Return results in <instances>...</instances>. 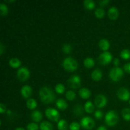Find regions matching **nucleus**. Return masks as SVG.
I'll return each instance as SVG.
<instances>
[{
	"label": "nucleus",
	"mask_w": 130,
	"mask_h": 130,
	"mask_svg": "<svg viewBox=\"0 0 130 130\" xmlns=\"http://www.w3.org/2000/svg\"><path fill=\"white\" fill-rule=\"evenodd\" d=\"M20 93H21V95H22L23 97L25 98V99H27L32 95V90L29 85H25L21 88Z\"/></svg>",
	"instance_id": "f8f14e48"
},
{
	"label": "nucleus",
	"mask_w": 130,
	"mask_h": 130,
	"mask_svg": "<svg viewBox=\"0 0 130 130\" xmlns=\"http://www.w3.org/2000/svg\"><path fill=\"white\" fill-rule=\"evenodd\" d=\"M112 59V55L110 52H104L102 53L99 56V60L100 61V63L102 65H106L110 63Z\"/></svg>",
	"instance_id": "1a4fd4ad"
},
{
	"label": "nucleus",
	"mask_w": 130,
	"mask_h": 130,
	"mask_svg": "<svg viewBox=\"0 0 130 130\" xmlns=\"http://www.w3.org/2000/svg\"><path fill=\"white\" fill-rule=\"evenodd\" d=\"M21 61L17 58H12L9 60V65L12 68H18L21 66Z\"/></svg>",
	"instance_id": "6ab92c4d"
},
{
	"label": "nucleus",
	"mask_w": 130,
	"mask_h": 130,
	"mask_svg": "<svg viewBox=\"0 0 130 130\" xmlns=\"http://www.w3.org/2000/svg\"><path fill=\"white\" fill-rule=\"evenodd\" d=\"M113 63H114V66H116V67H118V66H119V63H120V60H119V58H116L114 60V61H113Z\"/></svg>",
	"instance_id": "a19ab883"
},
{
	"label": "nucleus",
	"mask_w": 130,
	"mask_h": 130,
	"mask_svg": "<svg viewBox=\"0 0 130 130\" xmlns=\"http://www.w3.org/2000/svg\"><path fill=\"white\" fill-rule=\"evenodd\" d=\"M124 72L121 68L118 67L112 69L109 72V77L113 81H119L123 77Z\"/></svg>",
	"instance_id": "20e7f679"
},
{
	"label": "nucleus",
	"mask_w": 130,
	"mask_h": 130,
	"mask_svg": "<svg viewBox=\"0 0 130 130\" xmlns=\"http://www.w3.org/2000/svg\"><path fill=\"white\" fill-rule=\"evenodd\" d=\"M118 98L123 101H128L130 99V92L125 88H120L117 93Z\"/></svg>",
	"instance_id": "9d476101"
},
{
	"label": "nucleus",
	"mask_w": 130,
	"mask_h": 130,
	"mask_svg": "<svg viewBox=\"0 0 130 130\" xmlns=\"http://www.w3.org/2000/svg\"><path fill=\"white\" fill-rule=\"evenodd\" d=\"M62 51L67 54L70 53L72 51V46L70 44H64L62 47Z\"/></svg>",
	"instance_id": "72a5a7b5"
},
{
	"label": "nucleus",
	"mask_w": 130,
	"mask_h": 130,
	"mask_svg": "<svg viewBox=\"0 0 130 130\" xmlns=\"http://www.w3.org/2000/svg\"><path fill=\"white\" fill-rule=\"evenodd\" d=\"M56 105L58 109L60 110H65L68 107V104L66 102V100L62 99H59L56 101Z\"/></svg>",
	"instance_id": "f3484780"
},
{
	"label": "nucleus",
	"mask_w": 130,
	"mask_h": 130,
	"mask_svg": "<svg viewBox=\"0 0 130 130\" xmlns=\"http://www.w3.org/2000/svg\"><path fill=\"white\" fill-rule=\"evenodd\" d=\"M39 95L41 100L45 104L53 102L55 99L53 91L47 86H43L39 90Z\"/></svg>",
	"instance_id": "f257e3e1"
},
{
	"label": "nucleus",
	"mask_w": 130,
	"mask_h": 130,
	"mask_svg": "<svg viewBox=\"0 0 130 130\" xmlns=\"http://www.w3.org/2000/svg\"><path fill=\"white\" fill-rule=\"evenodd\" d=\"M122 116L124 120L130 121V109L129 108H124L122 110Z\"/></svg>",
	"instance_id": "a878e982"
},
{
	"label": "nucleus",
	"mask_w": 130,
	"mask_h": 130,
	"mask_svg": "<svg viewBox=\"0 0 130 130\" xmlns=\"http://www.w3.org/2000/svg\"><path fill=\"white\" fill-rule=\"evenodd\" d=\"M39 128V126L35 123H29L27 126V130H38Z\"/></svg>",
	"instance_id": "f704fd0d"
},
{
	"label": "nucleus",
	"mask_w": 130,
	"mask_h": 130,
	"mask_svg": "<svg viewBox=\"0 0 130 130\" xmlns=\"http://www.w3.org/2000/svg\"><path fill=\"white\" fill-rule=\"evenodd\" d=\"M84 109L87 113H92L95 110V106L91 101H88L85 103Z\"/></svg>",
	"instance_id": "aec40b11"
},
{
	"label": "nucleus",
	"mask_w": 130,
	"mask_h": 130,
	"mask_svg": "<svg viewBox=\"0 0 130 130\" xmlns=\"http://www.w3.org/2000/svg\"><path fill=\"white\" fill-rule=\"evenodd\" d=\"M63 66L66 70L68 71H76L78 67V63L77 61L74 59L72 57H66L63 61Z\"/></svg>",
	"instance_id": "7ed1b4c3"
},
{
	"label": "nucleus",
	"mask_w": 130,
	"mask_h": 130,
	"mask_svg": "<svg viewBox=\"0 0 130 130\" xmlns=\"http://www.w3.org/2000/svg\"><path fill=\"white\" fill-rule=\"evenodd\" d=\"M57 128L58 130H67L68 129V124L67 121L64 119H61L58 122Z\"/></svg>",
	"instance_id": "4be33fe9"
},
{
	"label": "nucleus",
	"mask_w": 130,
	"mask_h": 130,
	"mask_svg": "<svg viewBox=\"0 0 130 130\" xmlns=\"http://www.w3.org/2000/svg\"><path fill=\"white\" fill-rule=\"evenodd\" d=\"M40 130H53V126L50 122L43 121L39 126Z\"/></svg>",
	"instance_id": "412c9836"
},
{
	"label": "nucleus",
	"mask_w": 130,
	"mask_h": 130,
	"mask_svg": "<svg viewBox=\"0 0 130 130\" xmlns=\"http://www.w3.org/2000/svg\"><path fill=\"white\" fill-rule=\"evenodd\" d=\"M79 96L83 99H88L91 96V91L89 89L86 88H83L80 89L79 91Z\"/></svg>",
	"instance_id": "2eb2a0df"
},
{
	"label": "nucleus",
	"mask_w": 130,
	"mask_h": 130,
	"mask_svg": "<svg viewBox=\"0 0 130 130\" xmlns=\"http://www.w3.org/2000/svg\"><path fill=\"white\" fill-rule=\"evenodd\" d=\"M95 60L90 57H88L84 60V65L87 68H92L95 66Z\"/></svg>",
	"instance_id": "5701e85b"
},
{
	"label": "nucleus",
	"mask_w": 130,
	"mask_h": 130,
	"mask_svg": "<svg viewBox=\"0 0 130 130\" xmlns=\"http://www.w3.org/2000/svg\"><path fill=\"white\" fill-rule=\"evenodd\" d=\"M81 126L84 129L88 130L91 129L95 126V121L92 118L90 117H84L81 120Z\"/></svg>",
	"instance_id": "423d86ee"
},
{
	"label": "nucleus",
	"mask_w": 130,
	"mask_h": 130,
	"mask_svg": "<svg viewBox=\"0 0 130 130\" xmlns=\"http://www.w3.org/2000/svg\"><path fill=\"white\" fill-rule=\"evenodd\" d=\"M6 112V106L3 104H0V112L1 114H3Z\"/></svg>",
	"instance_id": "4c0bfd02"
},
{
	"label": "nucleus",
	"mask_w": 130,
	"mask_h": 130,
	"mask_svg": "<svg viewBox=\"0 0 130 130\" xmlns=\"http://www.w3.org/2000/svg\"><path fill=\"white\" fill-rule=\"evenodd\" d=\"M65 90H66V88H65L64 85H62V84H58V85H56L55 86V91L58 94H62L64 93Z\"/></svg>",
	"instance_id": "7c9ffc66"
},
{
	"label": "nucleus",
	"mask_w": 130,
	"mask_h": 130,
	"mask_svg": "<svg viewBox=\"0 0 130 130\" xmlns=\"http://www.w3.org/2000/svg\"><path fill=\"white\" fill-rule=\"evenodd\" d=\"M124 69L128 73H130V62L126 63L124 66Z\"/></svg>",
	"instance_id": "e433bc0d"
},
{
	"label": "nucleus",
	"mask_w": 130,
	"mask_h": 130,
	"mask_svg": "<svg viewBox=\"0 0 130 130\" xmlns=\"http://www.w3.org/2000/svg\"><path fill=\"white\" fill-rule=\"evenodd\" d=\"M66 96L67 98V100H74L76 98V93L74 91H71V90H69L67 91L66 94Z\"/></svg>",
	"instance_id": "2f4dec72"
},
{
	"label": "nucleus",
	"mask_w": 130,
	"mask_h": 130,
	"mask_svg": "<svg viewBox=\"0 0 130 130\" xmlns=\"http://www.w3.org/2000/svg\"><path fill=\"white\" fill-rule=\"evenodd\" d=\"M31 118L32 120L35 122H39L43 118V116L40 111L38 110H34L31 114Z\"/></svg>",
	"instance_id": "a211bd4d"
},
{
	"label": "nucleus",
	"mask_w": 130,
	"mask_h": 130,
	"mask_svg": "<svg viewBox=\"0 0 130 130\" xmlns=\"http://www.w3.org/2000/svg\"><path fill=\"white\" fill-rule=\"evenodd\" d=\"M80 128H81V124L76 121L72 122L69 126L70 130H79Z\"/></svg>",
	"instance_id": "473e14b6"
},
{
	"label": "nucleus",
	"mask_w": 130,
	"mask_h": 130,
	"mask_svg": "<svg viewBox=\"0 0 130 130\" xmlns=\"http://www.w3.org/2000/svg\"><path fill=\"white\" fill-rule=\"evenodd\" d=\"M5 50V46L3 45V44L2 43H0V54L2 55L3 53Z\"/></svg>",
	"instance_id": "ea45409f"
},
{
	"label": "nucleus",
	"mask_w": 130,
	"mask_h": 130,
	"mask_svg": "<svg viewBox=\"0 0 130 130\" xmlns=\"http://www.w3.org/2000/svg\"><path fill=\"white\" fill-rule=\"evenodd\" d=\"M99 47L102 50L106 52L110 47V43H109V41L106 39H102L101 40L99 41Z\"/></svg>",
	"instance_id": "dca6fc26"
},
{
	"label": "nucleus",
	"mask_w": 130,
	"mask_h": 130,
	"mask_svg": "<svg viewBox=\"0 0 130 130\" xmlns=\"http://www.w3.org/2000/svg\"><path fill=\"white\" fill-rule=\"evenodd\" d=\"M84 6L87 10H93L95 7V3L92 0H85L84 1Z\"/></svg>",
	"instance_id": "b1692460"
},
{
	"label": "nucleus",
	"mask_w": 130,
	"mask_h": 130,
	"mask_svg": "<svg viewBox=\"0 0 130 130\" xmlns=\"http://www.w3.org/2000/svg\"><path fill=\"white\" fill-rule=\"evenodd\" d=\"M129 104H130V99H129Z\"/></svg>",
	"instance_id": "a18cd8bd"
},
{
	"label": "nucleus",
	"mask_w": 130,
	"mask_h": 130,
	"mask_svg": "<svg viewBox=\"0 0 130 130\" xmlns=\"http://www.w3.org/2000/svg\"><path fill=\"white\" fill-rule=\"evenodd\" d=\"M30 76V71L27 67H20L17 71V77L19 80L22 81H25L29 79Z\"/></svg>",
	"instance_id": "6e6552de"
},
{
	"label": "nucleus",
	"mask_w": 130,
	"mask_h": 130,
	"mask_svg": "<svg viewBox=\"0 0 130 130\" xmlns=\"http://www.w3.org/2000/svg\"><path fill=\"white\" fill-rule=\"evenodd\" d=\"M96 130H107V129L106 127H105L104 126H99V128H97Z\"/></svg>",
	"instance_id": "79ce46f5"
},
{
	"label": "nucleus",
	"mask_w": 130,
	"mask_h": 130,
	"mask_svg": "<svg viewBox=\"0 0 130 130\" xmlns=\"http://www.w3.org/2000/svg\"><path fill=\"white\" fill-rule=\"evenodd\" d=\"M108 15H109V17L111 20H116L118 18V17H119V11H118V9L116 7H115V6H112V7H110L109 9V11H108Z\"/></svg>",
	"instance_id": "ddd939ff"
},
{
	"label": "nucleus",
	"mask_w": 130,
	"mask_h": 130,
	"mask_svg": "<svg viewBox=\"0 0 130 130\" xmlns=\"http://www.w3.org/2000/svg\"><path fill=\"white\" fill-rule=\"evenodd\" d=\"M81 79L78 75H74L68 79V85L72 89H77L81 86Z\"/></svg>",
	"instance_id": "0eeeda50"
},
{
	"label": "nucleus",
	"mask_w": 130,
	"mask_h": 130,
	"mask_svg": "<svg viewBox=\"0 0 130 130\" xmlns=\"http://www.w3.org/2000/svg\"><path fill=\"white\" fill-rule=\"evenodd\" d=\"M0 10H1V15L2 16H6L8 13V8L3 3L0 4Z\"/></svg>",
	"instance_id": "c85d7f7f"
},
{
	"label": "nucleus",
	"mask_w": 130,
	"mask_h": 130,
	"mask_svg": "<svg viewBox=\"0 0 130 130\" xmlns=\"http://www.w3.org/2000/svg\"><path fill=\"white\" fill-rule=\"evenodd\" d=\"M120 56L124 60H128L130 58V50L128 49H124L121 52Z\"/></svg>",
	"instance_id": "bb28decb"
},
{
	"label": "nucleus",
	"mask_w": 130,
	"mask_h": 130,
	"mask_svg": "<svg viewBox=\"0 0 130 130\" xmlns=\"http://www.w3.org/2000/svg\"><path fill=\"white\" fill-rule=\"evenodd\" d=\"M110 2L109 0H102V1H99V4H100V6H105V5H107Z\"/></svg>",
	"instance_id": "58836bf2"
},
{
	"label": "nucleus",
	"mask_w": 130,
	"mask_h": 130,
	"mask_svg": "<svg viewBox=\"0 0 130 130\" xmlns=\"http://www.w3.org/2000/svg\"><path fill=\"white\" fill-rule=\"evenodd\" d=\"M105 10L102 8H96V10L95 11V16L97 18L99 19H101L103 18L105 15Z\"/></svg>",
	"instance_id": "cd10ccee"
},
{
	"label": "nucleus",
	"mask_w": 130,
	"mask_h": 130,
	"mask_svg": "<svg viewBox=\"0 0 130 130\" xmlns=\"http://www.w3.org/2000/svg\"><path fill=\"white\" fill-rule=\"evenodd\" d=\"M15 130H25V129L23 128H20V127H19V128H17L16 129H15Z\"/></svg>",
	"instance_id": "37998d69"
},
{
	"label": "nucleus",
	"mask_w": 130,
	"mask_h": 130,
	"mask_svg": "<svg viewBox=\"0 0 130 130\" xmlns=\"http://www.w3.org/2000/svg\"><path fill=\"white\" fill-rule=\"evenodd\" d=\"M94 115H95V117L96 119H102L103 117V112L101 111V110H98L95 112V114H94Z\"/></svg>",
	"instance_id": "c9c22d12"
},
{
	"label": "nucleus",
	"mask_w": 130,
	"mask_h": 130,
	"mask_svg": "<svg viewBox=\"0 0 130 130\" xmlns=\"http://www.w3.org/2000/svg\"><path fill=\"white\" fill-rule=\"evenodd\" d=\"M46 116L54 122L59 121L60 113L57 109L53 108H48L45 110Z\"/></svg>",
	"instance_id": "39448f33"
},
{
	"label": "nucleus",
	"mask_w": 130,
	"mask_h": 130,
	"mask_svg": "<svg viewBox=\"0 0 130 130\" xmlns=\"http://www.w3.org/2000/svg\"><path fill=\"white\" fill-rule=\"evenodd\" d=\"M107 99L104 95H98L95 99V105L98 108H103L107 105Z\"/></svg>",
	"instance_id": "9b49d317"
},
{
	"label": "nucleus",
	"mask_w": 130,
	"mask_h": 130,
	"mask_svg": "<svg viewBox=\"0 0 130 130\" xmlns=\"http://www.w3.org/2000/svg\"><path fill=\"white\" fill-rule=\"evenodd\" d=\"M119 117L115 110H110L105 116V122L107 125L109 126H114L118 123Z\"/></svg>",
	"instance_id": "f03ea898"
},
{
	"label": "nucleus",
	"mask_w": 130,
	"mask_h": 130,
	"mask_svg": "<svg viewBox=\"0 0 130 130\" xmlns=\"http://www.w3.org/2000/svg\"><path fill=\"white\" fill-rule=\"evenodd\" d=\"M74 113L77 116H80L83 113V108L81 105H76L74 108Z\"/></svg>",
	"instance_id": "c756f323"
},
{
	"label": "nucleus",
	"mask_w": 130,
	"mask_h": 130,
	"mask_svg": "<svg viewBox=\"0 0 130 130\" xmlns=\"http://www.w3.org/2000/svg\"><path fill=\"white\" fill-rule=\"evenodd\" d=\"M26 104H27V107L28 109H31V110L36 109L37 107V105H38V104H37V102L33 99H28L27 101Z\"/></svg>",
	"instance_id": "393cba45"
},
{
	"label": "nucleus",
	"mask_w": 130,
	"mask_h": 130,
	"mask_svg": "<svg viewBox=\"0 0 130 130\" xmlns=\"http://www.w3.org/2000/svg\"><path fill=\"white\" fill-rule=\"evenodd\" d=\"M8 2H10V3H11V2H15V1H8Z\"/></svg>",
	"instance_id": "c03bdc74"
},
{
	"label": "nucleus",
	"mask_w": 130,
	"mask_h": 130,
	"mask_svg": "<svg viewBox=\"0 0 130 130\" xmlns=\"http://www.w3.org/2000/svg\"><path fill=\"white\" fill-rule=\"evenodd\" d=\"M102 72L101 70L99 69H96L94 70L91 73V77L94 81H99L102 78Z\"/></svg>",
	"instance_id": "4468645a"
}]
</instances>
